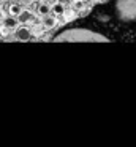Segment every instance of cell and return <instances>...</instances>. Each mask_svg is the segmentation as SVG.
I'll use <instances>...</instances> for the list:
<instances>
[{"instance_id": "ba28073f", "label": "cell", "mask_w": 136, "mask_h": 147, "mask_svg": "<svg viewBox=\"0 0 136 147\" xmlns=\"http://www.w3.org/2000/svg\"><path fill=\"white\" fill-rule=\"evenodd\" d=\"M21 11H22V8L19 7V5H13V7H9V14H11V16L18 18V14L21 13Z\"/></svg>"}, {"instance_id": "5b68a950", "label": "cell", "mask_w": 136, "mask_h": 147, "mask_svg": "<svg viewBox=\"0 0 136 147\" xmlns=\"http://www.w3.org/2000/svg\"><path fill=\"white\" fill-rule=\"evenodd\" d=\"M5 26L8 27V29H16V27L19 26L18 18H16V16H9V18H6V19H5Z\"/></svg>"}, {"instance_id": "277c9868", "label": "cell", "mask_w": 136, "mask_h": 147, "mask_svg": "<svg viewBox=\"0 0 136 147\" xmlns=\"http://www.w3.org/2000/svg\"><path fill=\"white\" fill-rule=\"evenodd\" d=\"M32 18H33V14H32L30 10H22L21 13L18 14V21H19V22H27V21H30Z\"/></svg>"}, {"instance_id": "52a82bcc", "label": "cell", "mask_w": 136, "mask_h": 147, "mask_svg": "<svg viewBox=\"0 0 136 147\" xmlns=\"http://www.w3.org/2000/svg\"><path fill=\"white\" fill-rule=\"evenodd\" d=\"M51 11H52L54 14H57V16H60V14L65 13V7H63L62 3H54L52 7H51Z\"/></svg>"}, {"instance_id": "6da1fadb", "label": "cell", "mask_w": 136, "mask_h": 147, "mask_svg": "<svg viewBox=\"0 0 136 147\" xmlns=\"http://www.w3.org/2000/svg\"><path fill=\"white\" fill-rule=\"evenodd\" d=\"M57 40H100V41H106L104 36H98V35H93V32H89V30H71V32H66L65 35H60L57 36Z\"/></svg>"}, {"instance_id": "7a4b0ae2", "label": "cell", "mask_w": 136, "mask_h": 147, "mask_svg": "<svg viewBox=\"0 0 136 147\" xmlns=\"http://www.w3.org/2000/svg\"><path fill=\"white\" fill-rule=\"evenodd\" d=\"M16 32H14V35H16V38L18 40H21V41H27V40H30V30L27 29V27H16Z\"/></svg>"}, {"instance_id": "8992f818", "label": "cell", "mask_w": 136, "mask_h": 147, "mask_svg": "<svg viewBox=\"0 0 136 147\" xmlns=\"http://www.w3.org/2000/svg\"><path fill=\"white\" fill-rule=\"evenodd\" d=\"M37 11H38V14H41V16H46V14L51 13V7L47 3H40L38 8H37Z\"/></svg>"}, {"instance_id": "3957f363", "label": "cell", "mask_w": 136, "mask_h": 147, "mask_svg": "<svg viewBox=\"0 0 136 147\" xmlns=\"http://www.w3.org/2000/svg\"><path fill=\"white\" fill-rule=\"evenodd\" d=\"M55 24H57V19H55L54 16H51V14H46V16H43V26L46 27V29H52Z\"/></svg>"}]
</instances>
